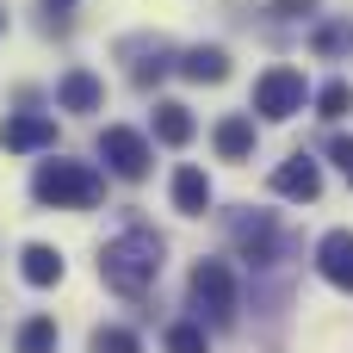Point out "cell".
<instances>
[{
	"mask_svg": "<svg viewBox=\"0 0 353 353\" xmlns=\"http://www.w3.org/2000/svg\"><path fill=\"white\" fill-rule=\"evenodd\" d=\"M99 279L118 292V298H143L155 279H161V236L155 230H124L105 242L99 254Z\"/></svg>",
	"mask_w": 353,
	"mask_h": 353,
	"instance_id": "1",
	"label": "cell"
},
{
	"mask_svg": "<svg viewBox=\"0 0 353 353\" xmlns=\"http://www.w3.org/2000/svg\"><path fill=\"white\" fill-rule=\"evenodd\" d=\"M37 205H56V211H87L105 199V180L87 168V161H43L37 180H31Z\"/></svg>",
	"mask_w": 353,
	"mask_h": 353,
	"instance_id": "2",
	"label": "cell"
},
{
	"mask_svg": "<svg viewBox=\"0 0 353 353\" xmlns=\"http://www.w3.org/2000/svg\"><path fill=\"white\" fill-rule=\"evenodd\" d=\"M304 99H310V87H304V68H267L261 81H254V112L261 118H273V124H285V118H298L304 112Z\"/></svg>",
	"mask_w": 353,
	"mask_h": 353,
	"instance_id": "3",
	"label": "cell"
},
{
	"mask_svg": "<svg viewBox=\"0 0 353 353\" xmlns=\"http://www.w3.org/2000/svg\"><path fill=\"white\" fill-rule=\"evenodd\" d=\"M99 155H105V168L118 174V180H143L149 174V137L143 130H130V124H105L99 130Z\"/></svg>",
	"mask_w": 353,
	"mask_h": 353,
	"instance_id": "4",
	"label": "cell"
},
{
	"mask_svg": "<svg viewBox=\"0 0 353 353\" xmlns=\"http://www.w3.org/2000/svg\"><path fill=\"white\" fill-rule=\"evenodd\" d=\"M192 304L211 316V323H236V279L223 261H199L192 267Z\"/></svg>",
	"mask_w": 353,
	"mask_h": 353,
	"instance_id": "5",
	"label": "cell"
},
{
	"mask_svg": "<svg viewBox=\"0 0 353 353\" xmlns=\"http://www.w3.org/2000/svg\"><path fill=\"white\" fill-rule=\"evenodd\" d=\"M0 143H6L12 155H37V149L56 143V118H43V112H19V118L0 124Z\"/></svg>",
	"mask_w": 353,
	"mask_h": 353,
	"instance_id": "6",
	"label": "cell"
},
{
	"mask_svg": "<svg viewBox=\"0 0 353 353\" xmlns=\"http://www.w3.org/2000/svg\"><path fill=\"white\" fill-rule=\"evenodd\" d=\"M316 273L335 285V292H353V230H329L316 242Z\"/></svg>",
	"mask_w": 353,
	"mask_h": 353,
	"instance_id": "7",
	"label": "cell"
},
{
	"mask_svg": "<svg viewBox=\"0 0 353 353\" xmlns=\"http://www.w3.org/2000/svg\"><path fill=\"white\" fill-rule=\"evenodd\" d=\"M273 192H279V199L310 205V199L323 192V168H316L310 155H292V161H279V168H273Z\"/></svg>",
	"mask_w": 353,
	"mask_h": 353,
	"instance_id": "8",
	"label": "cell"
},
{
	"mask_svg": "<svg viewBox=\"0 0 353 353\" xmlns=\"http://www.w3.org/2000/svg\"><path fill=\"white\" fill-rule=\"evenodd\" d=\"M230 230H236V248H242L248 261H273V242H279V236H273V217H267V211H242Z\"/></svg>",
	"mask_w": 353,
	"mask_h": 353,
	"instance_id": "9",
	"label": "cell"
},
{
	"mask_svg": "<svg viewBox=\"0 0 353 353\" xmlns=\"http://www.w3.org/2000/svg\"><path fill=\"white\" fill-rule=\"evenodd\" d=\"M56 99H62V112H99L105 87H99L87 68H68V74H62V87H56Z\"/></svg>",
	"mask_w": 353,
	"mask_h": 353,
	"instance_id": "10",
	"label": "cell"
},
{
	"mask_svg": "<svg viewBox=\"0 0 353 353\" xmlns=\"http://www.w3.org/2000/svg\"><path fill=\"white\" fill-rule=\"evenodd\" d=\"M217 155H223V161H248V155H254V118H242V112L223 118V124H217Z\"/></svg>",
	"mask_w": 353,
	"mask_h": 353,
	"instance_id": "11",
	"label": "cell"
},
{
	"mask_svg": "<svg viewBox=\"0 0 353 353\" xmlns=\"http://www.w3.org/2000/svg\"><path fill=\"white\" fill-rule=\"evenodd\" d=\"M205 205H211V180H205L199 168H180V174H174V211L205 217Z\"/></svg>",
	"mask_w": 353,
	"mask_h": 353,
	"instance_id": "12",
	"label": "cell"
},
{
	"mask_svg": "<svg viewBox=\"0 0 353 353\" xmlns=\"http://www.w3.org/2000/svg\"><path fill=\"white\" fill-rule=\"evenodd\" d=\"M180 74H186V81H223V74H230V56H223L217 43H199V50L180 56Z\"/></svg>",
	"mask_w": 353,
	"mask_h": 353,
	"instance_id": "13",
	"label": "cell"
},
{
	"mask_svg": "<svg viewBox=\"0 0 353 353\" xmlns=\"http://www.w3.org/2000/svg\"><path fill=\"white\" fill-rule=\"evenodd\" d=\"M155 137H161L168 149H186V143H192V112H186V105H174V99H168V105H155Z\"/></svg>",
	"mask_w": 353,
	"mask_h": 353,
	"instance_id": "14",
	"label": "cell"
},
{
	"mask_svg": "<svg viewBox=\"0 0 353 353\" xmlns=\"http://www.w3.org/2000/svg\"><path fill=\"white\" fill-rule=\"evenodd\" d=\"M19 273H25L31 285H56V279H62V254L43 248V242H31V248L19 254Z\"/></svg>",
	"mask_w": 353,
	"mask_h": 353,
	"instance_id": "15",
	"label": "cell"
},
{
	"mask_svg": "<svg viewBox=\"0 0 353 353\" xmlns=\"http://www.w3.org/2000/svg\"><path fill=\"white\" fill-rule=\"evenodd\" d=\"M19 353H56V316H31L19 329Z\"/></svg>",
	"mask_w": 353,
	"mask_h": 353,
	"instance_id": "16",
	"label": "cell"
},
{
	"mask_svg": "<svg viewBox=\"0 0 353 353\" xmlns=\"http://www.w3.org/2000/svg\"><path fill=\"white\" fill-rule=\"evenodd\" d=\"M316 112H323V118H347L353 112V87L347 81H329V87L316 93Z\"/></svg>",
	"mask_w": 353,
	"mask_h": 353,
	"instance_id": "17",
	"label": "cell"
},
{
	"mask_svg": "<svg viewBox=\"0 0 353 353\" xmlns=\"http://www.w3.org/2000/svg\"><path fill=\"white\" fill-rule=\"evenodd\" d=\"M168 353H211V341H205L199 323H174L168 329Z\"/></svg>",
	"mask_w": 353,
	"mask_h": 353,
	"instance_id": "18",
	"label": "cell"
},
{
	"mask_svg": "<svg viewBox=\"0 0 353 353\" xmlns=\"http://www.w3.org/2000/svg\"><path fill=\"white\" fill-rule=\"evenodd\" d=\"M93 353H143L130 329H93Z\"/></svg>",
	"mask_w": 353,
	"mask_h": 353,
	"instance_id": "19",
	"label": "cell"
},
{
	"mask_svg": "<svg viewBox=\"0 0 353 353\" xmlns=\"http://www.w3.org/2000/svg\"><path fill=\"white\" fill-rule=\"evenodd\" d=\"M329 155H335V168L353 180V137H329Z\"/></svg>",
	"mask_w": 353,
	"mask_h": 353,
	"instance_id": "20",
	"label": "cell"
},
{
	"mask_svg": "<svg viewBox=\"0 0 353 353\" xmlns=\"http://www.w3.org/2000/svg\"><path fill=\"white\" fill-rule=\"evenodd\" d=\"M273 6H279V12H285V19H298V12H310V6H316V0H273Z\"/></svg>",
	"mask_w": 353,
	"mask_h": 353,
	"instance_id": "21",
	"label": "cell"
},
{
	"mask_svg": "<svg viewBox=\"0 0 353 353\" xmlns=\"http://www.w3.org/2000/svg\"><path fill=\"white\" fill-rule=\"evenodd\" d=\"M50 6H56V12H68V6H74V0H50Z\"/></svg>",
	"mask_w": 353,
	"mask_h": 353,
	"instance_id": "22",
	"label": "cell"
},
{
	"mask_svg": "<svg viewBox=\"0 0 353 353\" xmlns=\"http://www.w3.org/2000/svg\"><path fill=\"white\" fill-rule=\"evenodd\" d=\"M0 31H6V6H0Z\"/></svg>",
	"mask_w": 353,
	"mask_h": 353,
	"instance_id": "23",
	"label": "cell"
}]
</instances>
